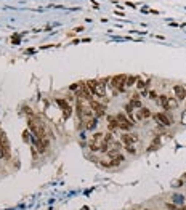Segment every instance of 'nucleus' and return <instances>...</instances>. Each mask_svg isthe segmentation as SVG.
Masks as SVG:
<instances>
[{
	"label": "nucleus",
	"instance_id": "f257e3e1",
	"mask_svg": "<svg viewBox=\"0 0 186 210\" xmlns=\"http://www.w3.org/2000/svg\"><path fill=\"white\" fill-rule=\"evenodd\" d=\"M106 82H111V79H104V80H88L85 82L88 90L95 95V96H100V98H104L106 96Z\"/></svg>",
	"mask_w": 186,
	"mask_h": 210
},
{
	"label": "nucleus",
	"instance_id": "f03ea898",
	"mask_svg": "<svg viewBox=\"0 0 186 210\" xmlns=\"http://www.w3.org/2000/svg\"><path fill=\"white\" fill-rule=\"evenodd\" d=\"M28 125H29L31 132H32L39 139L45 136V127H44V123H42L40 120H37L35 117H31V119L28 120Z\"/></svg>",
	"mask_w": 186,
	"mask_h": 210
},
{
	"label": "nucleus",
	"instance_id": "7ed1b4c3",
	"mask_svg": "<svg viewBox=\"0 0 186 210\" xmlns=\"http://www.w3.org/2000/svg\"><path fill=\"white\" fill-rule=\"evenodd\" d=\"M103 143H104V133L98 132V133H95V135L91 136L88 148H90V151H91V152H96V151H101Z\"/></svg>",
	"mask_w": 186,
	"mask_h": 210
},
{
	"label": "nucleus",
	"instance_id": "20e7f679",
	"mask_svg": "<svg viewBox=\"0 0 186 210\" xmlns=\"http://www.w3.org/2000/svg\"><path fill=\"white\" fill-rule=\"evenodd\" d=\"M127 77L125 74H119V76H114L111 77V85L117 90V92H124L125 87H127Z\"/></svg>",
	"mask_w": 186,
	"mask_h": 210
},
{
	"label": "nucleus",
	"instance_id": "39448f33",
	"mask_svg": "<svg viewBox=\"0 0 186 210\" xmlns=\"http://www.w3.org/2000/svg\"><path fill=\"white\" fill-rule=\"evenodd\" d=\"M116 117H117V122H119V129H121V130H125V132H128V130H130V129H132V127H133V125H135L133 122H132V120H130V119H128L125 114H122V113H121V114H117Z\"/></svg>",
	"mask_w": 186,
	"mask_h": 210
},
{
	"label": "nucleus",
	"instance_id": "423d86ee",
	"mask_svg": "<svg viewBox=\"0 0 186 210\" xmlns=\"http://www.w3.org/2000/svg\"><path fill=\"white\" fill-rule=\"evenodd\" d=\"M152 117H154V120H157L161 125H164V127H170L172 123V119L167 116V113H157V114H152Z\"/></svg>",
	"mask_w": 186,
	"mask_h": 210
},
{
	"label": "nucleus",
	"instance_id": "0eeeda50",
	"mask_svg": "<svg viewBox=\"0 0 186 210\" xmlns=\"http://www.w3.org/2000/svg\"><path fill=\"white\" fill-rule=\"evenodd\" d=\"M121 141H122V144H125V146L135 144V143L138 141V135H137V133H128V132H125L124 135H121Z\"/></svg>",
	"mask_w": 186,
	"mask_h": 210
},
{
	"label": "nucleus",
	"instance_id": "6e6552de",
	"mask_svg": "<svg viewBox=\"0 0 186 210\" xmlns=\"http://www.w3.org/2000/svg\"><path fill=\"white\" fill-rule=\"evenodd\" d=\"M88 104H90V108L93 109V113H95V117H100V116H103V114L106 113V108H104L103 104H100L98 101H95V100L90 101Z\"/></svg>",
	"mask_w": 186,
	"mask_h": 210
},
{
	"label": "nucleus",
	"instance_id": "1a4fd4ad",
	"mask_svg": "<svg viewBox=\"0 0 186 210\" xmlns=\"http://www.w3.org/2000/svg\"><path fill=\"white\" fill-rule=\"evenodd\" d=\"M173 95L178 101H183V100H186V88L183 85H175L173 87Z\"/></svg>",
	"mask_w": 186,
	"mask_h": 210
},
{
	"label": "nucleus",
	"instance_id": "9d476101",
	"mask_svg": "<svg viewBox=\"0 0 186 210\" xmlns=\"http://www.w3.org/2000/svg\"><path fill=\"white\" fill-rule=\"evenodd\" d=\"M56 103L59 104V108H61V111H63V116L68 119V117L71 116V113H72V108H71L68 103H66L64 100H56Z\"/></svg>",
	"mask_w": 186,
	"mask_h": 210
},
{
	"label": "nucleus",
	"instance_id": "9b49d317",
	"mask_svg": "<svg viewBox=\"0 0 186 210\" xmlns=\"http://www.w3.org/2000/svg\"><path fill=\"white\" fill-rule=\"evenodd\" d=\"M48 146H50V139H48L47 136H44V138L39 139V143H37V151L40 152V154H44V152H47Z\"/></svg>",
	"mask_w": 186,
	"mask_h": 210
},
{
	"label": "nucleus",
	"instance_id": "f8f14e48",
	"mask_svg": "<svg viewBox=\"0 0 186 210\" xmlns=\"http://www.w3.org/2000/svg\"><path fill=\"white\" fill-rule=\"evenodd\" d=\"M152 116V113L148 109V108H141V109H137V120H143V119H149Z\"/></svg>",
	"mask_w": 186,
	"mask_h": 210
},
{
	"label": "nucleus",
	"instance_id": "ddd939ff",
	"mask_svg": "<svg viewBox=\"0 0 186 210\" xmlns=\"http://www.w3.org/2000/svg\"><path fill=\"white\" fill-rule=\"evenodd\" d=\"M157 104H161L162 106V109H165V113L170 109L168 108V96L167 95H159V98H157Z\"/></svg>",
	"mask_w": 186,
	"mask_h": 210
},
{
	"label": "nucleus",
	"instance_id": "4468645a",
	"mask_svg": "<svg viewBox=\"0 0 186 210\" xmlns=\"http://www.w3.org/2000/svg\"><path fill=\"white\" fill-rule=\"evenodd\" d=\"M0 141H2V144H3V148L7 151V157H10V143H8V138H7V135L3 132L0 133Z\"/></svg>",
	"mask_w": 186,
	"mask_h": 210
},
{
	"label": "nucleus",
	"instance_id": "2eb2a0df",
	"mask_svg": "<svg viewBox=\"0 0 186 210\" xmlns=\"http://www.w3.org/2000/svg\"><path fill=\"white\" fill-rule=\"evenodd\" d=\"M108 127H109V130H116V129H119L117 117H114V116H109V117H108Z\"/></svg>",
	"mask_w": 186,
	"mask_h": 210
},
{
	"label": "nucleus",
	"instance_id": "dca6fc26",
	"mask_svg": "<svg viewBox=\"0 0 186 210\" xmlns=\"http://www.w3.org/2000/svg\"><path fill=\"white\" fill-rule=\"evenodd\" d=\"M168 108L170 109H177L178 108V100L175 96H168Z\"/></svg>",
	"mask_w": 186,
	"mask_h": 210
},
{
	"label": "nucleus",
	"instance_id": "f3484780",
	"mask_svg": "<svg viewBox=\"0 0 186 210\" xmlns=\"http://www.w3.org/2000/svg\"><path fill=\"white\" fill-rule=\"evenodd\" d=\"M96 123H98V122H96V117H93V119H90V120L85 122V127H87L88 130H93V129L96 127Z\"/></svg>",
	"mask_w": 186,
	"mask_h": 210
},
{
	"label": "nucleus",
	"instance_id": "a211bd4d",
	"mask_svg": "<svg viewBox=\"0 0 186 210\" xmlns=\"http://www.w3.org/2000/svg\"><path fill=\"white\" fill-rule=\"evenodd\" d=\"M137 82H138V77H135V76H128V77H127V87H133Z\"/></svg>",
	"mask_w": 186,
	"mask_h": 210
},
{
	"label": "nucleus",
	"instance_id": "6ab92c4d",
	"mask_svg": "<svg viewBox=\"0 0 186 210\" xmlns=\"http://www.w3.org/2000/svg\"><path fill=\"white\" fill-rule=\"evenodd\" d=\"M165 207H167L168 210H186V207H181V208H180V207H177L175 204H172V202H167Z\"/></svg>",
	"mask_w": 186,
	"mask_h": 210
},
{
	"label": "nucleus",
	"instance_id": "aec40b11",
	"mask_svg": "<svg viewBox=\"0 0 186 210\" xmlns=\"http://www.w3.org/2000/svg\"><path fill=\"white\" fill-rule=\"evenodd\" d=\"M2 159H8V157H7V151H5L2 141H0V160H2Z\"/></svg>",
	"mask_w": 186,
	"mask_h": 210
},
{
	"label": "nucleus",
	"instance_id": "412c9836",
	"mask_svg": "<svg viewBox=\"0 0 186 210\" xmlns=\"http://www.w3.org/2000/svg\"><path fill=\"white\" fill-rule=\"evenodd\" d=\"M130 104L133 106L135 109H141V108H143V106H141V101H140V100H130Z\"/></svg>",
	"mask_w": 186,
	"mask_h": 210
},
{
	"label": "nucleus",
	"instance_id": "4be33fe9",
	"mask_svg": "<svg viewBox=\"0 0 186 210\" xmlns=\"http://www.w3.org/2000/svg\"><path fill=\"white\" fill-rule=\"evenodd\" d=\"M146 85H148V83H146L144 80H141V79H138V82H137V88H138V90H143V88H144Z\"/></svg>",
	"mask_w": 186,
	"mask_h": 210
},
{
	"label": "nucleus",
	"instance_id": "5701e85b",
	"mask_svg": "<svg viewBox=\"0 0 186 210\" xmlns=\"http://www.w3.org/2000/svg\"><path fill=\"white\" fill-rule=\"evenodd\" d=\"M125 151H127L128 154H137V149H135V146H133V144H128V146H125Z\"/></svg>",
	"mask_w": 186,
	"mask_h": 210
},
{
	"label": "nucleus",
	"instance_id": "b1692460",
	"mask_svg": "<svg viewBox=\"0 0 186 210\" xmlns=\"http://www.w3.org/2000/svg\"><path fill=\"white\" fill-rule=\"evenodd\" d=\"M148 95H149V96H148L149 100H154V101H157V98H159V96H157V93H156V92H149Z\"/></svg>",
	"mask_w": 186,
	"mask_h": 210
},
{
	"label": "nucleus",
	"instance_id": "393cba45",
	"mask_svg": "<svg viewBox=\"0 0 186 210\" xmlns=\"http://www.w3.org/2000/svg\"><path fill=\"white\" fill-rule=\"evenodd\" d=\"M23 135H24V136H23V139H24V141H28V139H29V135H31V133H29L28 130H26V132H24Z\"/></svg>",
	"mask_w": 186,
	"mask_h": 210
},
{
	"label": "nucleus",
	"instance_id": "a878e982",
	"mask_svg": "<svg viewBox=\"0 0 186 210\" xmlns=\"http://www.w3.org/2000/svg\"><path fill=\"white\" fill-rule=\"evenodd\" d=\"M181 120H183V123H186V113H183V116H181Z\"/></svg>",
	"mask_w": 186,
	"mask_h": 210
},
{
	"label": "nucleus",
	"instance_id": "bb28decb",
	"mask_svg": "<svg viewBox=\"0 0 186 210\" xmlns=\"http://www.w3.org/2000/svg\"><path fill=\"white\" fill-rule=\"evenodd\" d=\"M181 180H186V173H184V175H183V176H181Z\"/></svg>",
	"mask_w": 186,
	"mask_h": 210
},
{
	"label": "nucleus",
	"instance_id": "cd10ccee",
	"mask_svg": "<svg viewBox=\"0 0 186 210\" xmlns=\"http://www.w3.org/2000/svg\"><path fill=\"white\" fill-rule=\"evenodd\" d=\"M143 210H152V208H143Z\"/></svg>",
	"mask_w": 186,
	"mask_h": 210
},
{
	"label": "nucleus",
	"instance_id": "c85d7f7f",
	"mask_svg": "<svg viewBox=\"0 0 186 210\" xmlns=\"http://www.w3.org/2000/svg\"><path fill=\"white\" fill-rule=\"evenodd\" d=\"M133 210H135V208H133Z\"/></svg>",
	"mask_w": 186,
	"mask_h": 210
}]
</instances>
